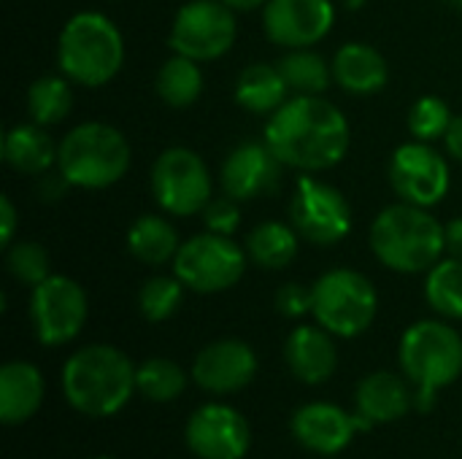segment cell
Here are the masks:
<instances>
[{
  "label": "cell",
  "instance_id": "obj_1",
  "mask_svg": "<svg viewBox=\"0 0 462 459\" xmlns=\"http://www.w3.org/2000/svg\"><path fill=\"white\" fill-rule=\"evenodd\" d=\"M268 149L287 168L319 173L338 165L349 149V122L322 95H295L268 116Z\"/></svg>",
  "mask_w": 462,
  "mask_h": 459
},
{
  "label": "cell",
  "instance_id": "obj_2",
  "mask_svg": "<svg viewBox=\"0 0 462 459\" xmlns=\"http://www.w3.org/2000/svg\"><path fill=\"white\" fill-rule=\"evenodd\" d=\"M135 390V365L106 344L79 349L62 368V392L87 417H114L130 403Z\"/></svg>",
  "mask_w": 462,
  "mask_h": 459
},
{
  "label": "cell",
  "instance_id": "obj_3",
  "mask_svg": "<svg viewBox=\"0 0 462 459\" xmlns=\"http://www.w3.org/2000/svg\"><path fill=\"white\" fill-rule=\"evenodd\" d=\"M371 249L390 271L428 273L447 254L444 225L428 208L401 200L374 219Z\"/></svg>",
  "mask_w": 462,
  "mask_h": 459
},
{
  "label": "cell",
  "instance_id": "obj_4",
  "mask_svg": "<svg viewBox=\"0 0 462 459\" xmlns=\"http://www.w3.org/2000/svg\"><path fill=\"white\" fill-rule=\"evenodd\" d=\"M401 368L414 384V409L430 411L436 395L462 373V338L455 327L439 319L411 325L401 338Z\"/></svg>",
  "mask_w": 462,
  "mask_h": 459
},
{
  "label": "cell",
  "instance_id": "obj_5",
  "mask_svg": "<svg viewBox=\"0 0 462 459\" xmlns=\"http://www.w3.org/2000/svg\"><path fill=\"white\" fill-rule=\"evenodd\" d=\"M122 62L125 41L108 16L81 11L68 19L57 41V65L65 78L81 87H103L119 73Z\"/></svg>",
  "mask_w": 462,
  "mask_h": 459
},
{
  "label": "cell",
  "instance_id": "obj_6",
  "mask_svg": "<svg viewBox=\"0 0 462 459\" xmlns=\"http://www.w3.org/2000/svg\"><path fill=\"white\" fill-rule=\"evenodd\" d=\"M130 157V143L116 127L106 122H84L60 141L57 170L70 187L106 189L122 181Z\"/></svg>",
  "mask_w": 462,
  "mask_h": 459
},
{
  "label": "cell",
  "instance_id": "obj_7",
  "mask_svg": "<svg viewBox=\"0 0 462 459\" xmlns=\"http://www.w3.org/2000/svg\"><path fill=\"white\" fill-rule=\"evenodd\" d=\"M314 306L311 314L317 325L338 338H355L365 333L379 308L376 287L368 276L349 268H336L319 276L311 287Z\"/></svg>",
  "mask_w": 462,
  "mask_h": 459
},
{
  "label": "cell",
  "instance_id": "obj_8",
  "mask_svg": "<svg viewBox=\"0 0 462 459\" xmlns=\"http://www.w3.org/2000/svg\"><path fill=\"white\" fill-rule=\"evenodd\" d=\"M246 268V252L219 233H200L184 241L173 257V276L200 295L225 292L241 281Z\"/></svg>",
  "mask_w": 462,
  "mask_h": 459
},
{
  "label": "cell",
  "instance_id": "obj_9",
  "mask_svg": "<svg viewBox=\"0 0 462 459\" xmlns=\"http://www.w3.org/2000/svg\"><path fill=\"white\" fill-rule=\"evenodd\" d=\"M152 195L171 216H192L214 197V181L200 154L187 146L165 149L152 165Z\"/></svg>",
  "mask_w": 462,
  "mask_h": 459
},
{
  "label": "cell",
  "instance_id": "obj_10",
  "mask_svg": "<svg viewBox=\"0 0 462 459\" xmlns=\"http://www.w3.org/2000/svg\"><path fill=\"white\" fill-rule=\"evenodd\" d=\"M236 11L222 0H189L179 8L171 27V49L195 62H211L236 43Z\"/></svg>",
  "mask_w": 462,
  "mask_h": 459
},
{
  "label": "cell",
  "instance_id": "obj_11",
  "mask_svg": "<svg viewBox=\"0 0 462 459\" xmlns=\"http://www.w3.org/2000/svg\"><path fill=\"white\" fill-rule=\"evenodd\" d=\"M290 219L303 241L314 246H333L352 230V206L333 184L300 176L290 203Z\"/></svg>",
  "mask_w": 462,
  "mask_h": 459
},
{
  "label": "cell",
  "instance_id": "obj_12",
  "mask_svg": "<svg viewBox=\"0 0 462 459\" xmlns=\"http://www.w3.org/2000/svg\"><path fill=\"white\" fill-rule=\"evenodd\" d=\"M87 292L79 281L68 276H49L32 287L30 298V322L35 338L43 346L70 344L87 322Z\"/></svg>",
  "mask_w": 462,
  "mask_h": 459
},
{
  "label": "cell",
  "instance_id": "obj_13",
  "mask_svg": "<svg viewBox=\"0 0 462 459\" xmlns=\"http://www.w3.org/2000/svg\"><path fill=\"white\" fill-rule=\"evenodd\" d=\"M390 184L403 203L430 208L449 192V165L425 141L403 143L390 160Z\"/></svg>",
  "mask_w": 462,
  "mask_h": 459
},
{
  "label": "cell",
  "instance_id": "obj_14",
  "mask_svg": "<svg viewBox=\"0 0 462 459\" xmlns=\"http://www.w3.org/2000/svg\"><path fill=\"white\" fill-rule=\"evenodd\" d=\"M336 22L330 0H268L263 5L265 35L284 49H309L319 43Z\"/></svg>",
  "mask_w": 462,
  "mask_h": 459
},
{
  "label": "cell",
  "instance_id": "obj_15",
  "mask_svg": "<svg viewBox=\"0 0 462 459\" xmlns=\"http://www.w3.org/2000/svg\"><path fill=\"white\" fill-rule=\"evenodd\" d=\"M187 446L200 459H244L252 444L246 419L222 403L198 409L184 430Z\"/></svg>",
  "mask_w": 462,
  "mask_h": 459
},
{
  "label": "cell",
  "instance_id": "obj_16",
  "mask_svg": "<svg viewBox=\"0 0 462 459\" xmlns=\"http://www.w3.org/2000/svg\"><path fill=\"white\" fill-rule=\"evenodd\" d=\"M290 427H292L295 441L303 449L330 457V454L344 452L357 433H368L374 422L363 417L360 411L346 414L344 409L333 403H309L295 411Z\"/></svg>",
  "mask_w": 462,
  "mask_h": 459
},
{
  "label": "cell",
  "instance_id": "obj_17",
  "mask_svg": "<svg viewBox=\"0 0 462 459\" xmlns=\"http://www.w3.org/2000/svg\"><path fill=\"white\" fill-rule=\"evenodd\" d=\"M257 373V357L249 344L238 338H222L200 349L192 363V379L211 395H233Z\"/></svg>",
  "mask_w": 462,
  "mask_h": 459
},
{
  "label": "cell",
  "instance_id": "obj_18",
  "mask_svg": "<svg viewBox=\"0 0 462 459\" xmlns=\"http://www.w3.org/2000/svg\"><path fill=\"white\" fill-rule=\"evenodd\" d=\"M279 168H282V162L276 160V154L268 149L265 141L263 143H254V141L241 143L222 162V170H219L222 192L238 203L252 200L276 187Z\"/></svg>",
  "mask_w": 462,
  "mask_h": 459
},
{
  "label": "cell",
  "instance_id": "obj_19",
  "mask_svg": "<svg viewBox=\"0 0 462 459\" xmlns=\"http://www.w3.org/2000/svg\"><path fill=\"white\" fill-rule=\"evenodd\" d=\"M330 335L333 333H328L322 325H300L290 333L284 344V360L295 379L303 384H322L336 373L338 352Z\"/></svg>",
  "mask_w": 462,
  "mask_h": 459
},
{
  "label": "cell",
  "instance_id": "obj_20",
  "mask_svg": "<svg viewBox=\"0 0 462 459\" xmlns=\"http://www.w3.org/2000/svg\"><path fill=\"white\" fill-rule=\"evenodd\" d=\"M333 81L349 95H376L390 81L384 54L368 43H346L333 57Z\"/></svg>",
  "mask_w": 462,
  "mask_h": 459
},
{
  "label": "cell",
  "instance_id": "obj_21",
  "mask_svg": "<svg viewBox=\"0 0 462 459\" xmlns=\"http://www.w3.org/2000/svg\"><path fill=\"white\" fill-rule=\"evenodd\" d=\"M43 400V376L30 363H5L0 368V419L14 427L27 422Z\"/></svg>",
  "mask_w": 462,
  "mask_h": 459
},
{
  "label": "cell",
  "instance_id": "obj_22",
  "mask_svg": "<svg viewBox=\"0 0 462 459\" xmlns=\"http://www.w3.org/2000/svg\"><path fill=\"white\" fill-rule=\"evenodd\" d=\"M57 146L41 124H14L3 135V160L16 173L41 176L57 168Z\"/></svg>",
  "mask_w": 462,
  "mask_h": 459
},
{
  "label": "cell",
  "instance_id": "obj_23",
  "mask_svg": "<svg viewBox=\"0 0 462 459\" xmlns=\"http://www.w3.org/2000/svg\"><path fill=\"white\" fill-rule=\"evenodd\" d=\"M411 406H414V395H411L409 384L390 371L371 373L357 387V411L363 417H368L374 425L376 422H395Z\"/></svg>",
  "mask_w": 462,
  "mask_h": 459
},
{
  "label": "cell",
  "instance_id": "obj_24",
  "mask_svg": "<svg viewBox=\"0 0 462 459\" xmlns=\"http://www.w3.org/2000/svg\"><path fill=\"white\" fill-rule=\"evenodd\" d=\"M287 95H290V87H287L279 65H268V62L246 65L236 81V100L249 114L271 116L290 100Z\"/></svg>",
  "mask_w": 462,
  "mask_h": 459
},
{
  "label": "cell",
  "instance_id": "obj_25",
  "mask_svg": "<svg viewBox=\"0 0 462 459\" xmlns=\"http://www.w3.org/2000/svg\"><path fill=\"white\" fill-rule=\"evenodd\" d=\"M179 233L165 216L146 214L127 230V249L143 265H165L179 252Z\"/></svg>",
  "mask_w": 462,
  "mask_h": 459
},
{
  "label": "cell",
  "instance_id": "obj_26",
  "mask_svg": "<svg viewBox=\"0 0 462 459\" xmlns=\"http://www.w3.org/2000/svg\"><path fill=\"white\" fill-rule=\"evenodd\" d=\"M298 230L282 222H263L246 238V254L252 262L268 271L287 268L298 254Z\"/></svg>",
  "mask_w": 462,
  "mask_h": 459
},
{
  "label": "cell",
  "instance_id": "obj_27",
  "mask_svg": "<svg viewBox=\"0 0 462 459\" xmlns=\"http://www.w3.org/2000/svg\"><path fill=\"white\" fill-rule=\"evenodd\" d=\"M154 89H157L160 100L168 103L171 108H187V106H192L200 97V92H203L200 62H195V60H189L184 54H173L157 70Z\"/></svg>",
  "mask_w": 462,
  "mask_h": 459
},
{
  "label": "cell",
  "instance_id": "obj_28",
  "mask_svg": "<svg viewBox=\"0 0 462 459\" xmlns=\"http://www.w3.org/2000/svg\"><path fill=\"white\" fill-rule=\"evenodd\" d=\"M276 65L295 95H322L333 81V65L311 49H290Z\"/></svg>",
  "mask_w": 462,
  "mask_h": 459
},
{
  "label": "cell",
  "instance_id": "obj_29",
  "mask_svg": "<svg viewBox=\"0 0 462 459\" xmlns=\"http://www.w3.org/2000/svg\"><path fill=\"white\" fill-rule=\"evenodd\" d=\"M73 106L70 78L65 76H41L27 89V114L35 124L51 127L60 124Z\"/></svg>",
  "mask_w": 462,
  "mask_h": 459
},
{
  "label": "cell",
  "instance_id": "obj_30",
  "mask_svg": "<svg viewBox=\"0 0 462 459\" xmlns=\"http://www.w3.org/2000/svg\"><path fill=\"white\" fill-rule=\"evenodd\" d=\"M425 298L430 308L447 319H462V260H439L425 279Z\"/></svg>",
  "mask_w": 462,
  "mask_h": 459
},
{
  "label": "cell",
  "instance_id": "obj_31",
  "mask_svg": "<svg viewBox=\"0 0 462 459\" xmlns=\"http://www.w3.org/2000/svg\"><path fill=\"white\" fill-rule=\"evenodd\" d=\"M135 387L152 403H171L184 392L187 376L176 363L165 357H152L135 368Z\"/></svg>",
  "mask_w": 462,
  "mask_h": 459
},
{
  "label": "cell",
  "instance_id": "obj_32",
  "mask_svg": "<svg viewBox=\"0 0 462 459\" xmlns=\"http://www.w3.org/2000/svg\"><path fill=\"white\" fill-rule=\"evenodd\" d=\"M184 284L176 276H152L138 292V308L149 322H165L181 306Z\"/></svg>",
  "mask_w": 462,
  "mask_h": 459
},
{
  "label": "cell",
  "instance_id": "obj_33",
  "mask_svg": "<svg viewBox=\"0 0 462 459\" xmlns=\"http://www.w3.org/2000/svg\"><path fill=\"white\" fill-rule=\"evenodd\" d=\"M5 268L16 281H22L27 287H38L41 281H46L51 276L49 273V252L35 241L11 243L8 254H5Z\"/></svg>",
  "mask_w": 462,
  "mask_h": 459
},
{
  "label": "cell",
  "instance_id": "obj_34",
  "mask_svg": "<svg viewBox=\"0 0 462 459\" xmlns=\"http://www.w3.org/2000/svg\"><path fill=\"white\" fill-rule=\"evenodd\" d=\"M452 119H455V116H452L449 106H447L441 97L428 95V97H420V100L411 106V111H409V130H411V135H414L417 141L430 143V141L447 135Z\"/></svg>",
  "mask_w": 462,
  "mask_h": 459
},
{
  "label": "cell",
  "instance_id": "obj_35",
  "mask_svg": "<svg viewBox=\"0 0 462 459\" xmlns=\"http://www.w3.org/2000/svg\"><path fill=\"white\" fill-rule=\"evenodd\" d=\"M203 225L208 233H219V235H233L241 225V208L238 200L233 197H211L208 206L203 208Z\"/></svg>",
  "mask_w": 462,
  "mask_h": 459
},
{
  "label": "cell",
  "instance_id": "obj_36",
  "mask_svg": "<svg viewBox=\"0 0 462 459\" xmlns=\"http://www.w3.org/2000/svg\"><path fill=\"white\" fill-rule=\"evenodd\" d=\"M311 306H314V295L303 284L290 281L276 292V311L287 319H298V317L309 314Z\"/></svg>",
  "mask_w": 462,
  "mask_h": 459
},
{
  "label": "cell",
  "instance_id": "obj_37",
  "mask_svg": "<svg viewBox=\"0 0 462 459\" xmlns=\"http://www.w3.org/2000/svg\"><path fill=\"white\" fill-rule=\"evenodd\" d=\"M68 187H70V184H68V179H65L60 170H46V173L38 176V197L46 200V203L60 200L62 192H65Z\"/></svg>",
  "mask_w": 462,
  "mask_h": 459
},
{
  "label": "cell",
  "instance_id": "obj_38",
  "mask_svg": "<svg viewBox=\"0 0 462 459\" xmlns=\"http://www.w3.org/2000/svg\"><path fill=\"white\" fill-rule=\"evenodd\" d=\"M16 208L11 203L8 195L0 197V246H11L14 243V235H16Z\"/></svg>",
  "mask_w": 462,
  "mask_h": 459
},
{
  "label": "cell",
  "instance_id": "obj_39",
  "mask_svg": "<svg viewBox=\"0 0 462 459\" xmlns=\"http://www.w3.org/2000/svg\"><path fill=\"white\" fill-rule=\"evenodd\" d=\"M444 243H447V254L462 260V216L452 219L449 225H444Z\"/></svg>",
  "mask_w": 462,
  "mask_h": 459
},
{
  "label": "cell",
  "instance_id": "obj_40",
  "mask_svg": "<svg viewBox=\"0 0 462 459\" xmlns=\"http://www.w3.org/2000/svg\"><path fill=\"white\" fill-rule=\"evenodd\" d=\"M444 143H447V151L462 162V116L452 119V124H449V130L444 135Z\"/></svg>",
  "mask_w": 462,
  "mask_h": 459
},
{
  "label": "cell",
  "instance_id": "obj_41",
  "mask_svg": "<svg viewBox=\"0 0 462 459\" xmlns=\"http://www.w3.org/2000/svg\"><path fill=\"white\" fill-rule=\"evenodd\" d=\"M225 5H230L233 11H252V8H260L265 5L268 0H222Z\"/></svg>",
  "mask_w": 462,
  "mask_h": 459
},
{
  "label": "cell",
  "instance_id": "obj_42",
  "mask_svg": "<svg viewBox=\"0 0 462 459\" xmlns=\"http://www.w3.org/2000/svg\"><path fill=\"white\" fill-rule=\"evenodd\" d=\"M368 0H344V5L349 8V11H357V8H363Z\"/></svg>",
  "mask_w": 462,
  "mask_h": 459
},
{
  "label": "cell",
  "instance_id": "obj_43",
  "mask_svg": "<svg viewBox=\"0 0 462 459\" xmlns=\"http://www.w3.org/2000/svg\"><path fill=\"white\" fill-rule=\"evenodd\" d=\"M455 5H460V8H462V0H455Z\"/></svg>",
  "mask_w": 462,
  "mask_h": 459
},
{
  "label": "cell",
  "instance_id": "obj_44",
  "mask_svg": "<svg viewBox=\"0 0 462 459\" xmlns=\"http://www.w3.org/2000/svg\"><path fill=\"white\" fill-rule=\"evenodd\" d=\"M95 459H114V457H95Z\"/></svg>",
  "mask_w": 462,
  "mask_h": 459
}]
</instances>
